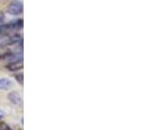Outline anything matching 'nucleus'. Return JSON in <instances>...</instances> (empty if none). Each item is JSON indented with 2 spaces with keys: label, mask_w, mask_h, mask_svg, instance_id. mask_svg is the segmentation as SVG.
<instances>
[{
  "label": "nucleus",
  "mask_w": 158,
  "mask_h": 130,
  "mask_svg": "<svg viewBox=\"0 0 158 130\" xmlns=\"http://www.w3.org/2000/svg\"><path fill=\"white\" fill-rule=\"evenodd\" d=\"M23 11L22 4L19 1H15L11 3L8 6V12L11 13V15H19Z\"/></svg>",
  "instance_id": "1"
},
{
  "label": "nucleus",
  "mask_w": 158,
  "mask_h": 130,
  "mask_svg": "<svg viewBox=\"0 0 158 130\" xmlns=\"http://www.w3.org/2000/svg\"><path fill=\"white\" fill-rule=\"evenodd\" d=\"M8 99L11 101L14 105H21L22 104V97L17 92H11L8 94Z\"/></svg>",
  "instance_id": "2"
},
{
  "label": "nucleus",
  "mask_w": 158,
  "mask_h": 130,
  "mask_svg": "<svg viewBox=\"0 0 158 130\" xmlns=\"http://www.w3.org/2000/svg\"><path fill=\"white\" fill-rule=\"evenodd\" d=\"M23 67V64H22V59H19L16 61H13V62H11L8 66H7V68L10 70V71H18L19 69H21Z\"/></svg>",
  "instance_id": "3"
},
{
  "label": "nucleus",
  "mask_w": 158,
  "mask_h": 130,
  "mask_svg": "<svg viewBox=\"0 0 158 130\" xmlns=\"http://www.w3.org/2000/svg\"><path fill=\"white\" fill-rule=\"evenodd\" d=\"M11 81L9 79L6 78H3L0 79V90H4V89H7L11 86Z\"/></svg>",
  "instance_id": "4"
},
{
  "label": "nucleus",
  "mask_w": 158,
  "mask_h": 130,
  "mask_svg": "<svg viewBox=\"0 0 158 130\" xmlns=\"http://www.w3.org/2000/svg\"><path fill=\"white\" fill-rule=\"evenodd\" d=\"M15 79H17L18 82H19L20 85H22V83H23V74H17V75L15 76Z\"/></svg>",
  "instance_id": "5"
},
{
  "label": "nucleus",
  "mask_w": 158,
  "mask_h": 130,
  "mask_svg": "<svg viewBox=\"0 0 158 130\" xmlns=\"http://www.w3.org/2000/svg\"><path fill=\"white\" fill-rule=\"evenodd\" d=\"M0 130H11V128L6 123H1L0 124Z\"/></svg>",
  "instance_id": "6"
},
{
  "label": "nucleus",
  "mask_w": 158,
  "mask_h": 130,
  "mask_svg": "<svg viewBox=\"0 0 158 130\" xmlns=\"http://www.w3.org/2000/svg\"><path fill=\"white\" fill-rule=\"evenodd\" d=\"M1 20H2V17L0 16V22H1Z\"/></svg>",
  "instance_id": "7"
},
{
  "label": "nucleus",
  "mask_w": 158,
  "mask_h": 130,
  "mask_svg": "<svg viewBox=\"0 0 158 130\" xmlns=\"http://www.w3.org/2000/svg\"><path fill=\"white\" fill-rule=\"evenodd\" d=\"M0 118H2V115H0Z\"/></svg>",
  "instance_id": "8"
}]
</instances>
